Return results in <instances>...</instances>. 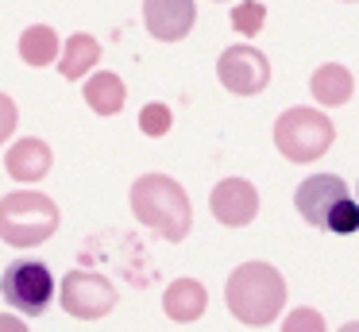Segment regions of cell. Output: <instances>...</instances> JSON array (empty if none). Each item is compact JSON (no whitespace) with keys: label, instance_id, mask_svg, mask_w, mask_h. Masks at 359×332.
<instances>
[{"label":"cell","instance_id":"obj_20","mask_svg":"<svg viewBox=\"0 0 359 332\" xmlns=\"http://www.w3.org/2000/svg\"><path fill=\"white\" fill-rule=\"evenodd\" d=\"M16 100L8 93H0V143H8V135L16 131Z\"/></svg>","mask_w":359,"mask_h":332},{"label":"cell","instance_id":"obj_8","mask_svg":"<svg viewBox=\"0 0 359 332\" xmlns=\"http://www.w3.org/2000/svg\"><path fill=\"white\" fill-rule=\"evenodd\" d=\"M217 77L228 93L236 97H251V93H263L266 81H271V62H266L263 51L255 46H228L217 62Z\"/></svg>","mask_w":359,"mask_h":332},{"label":"cell","instance_id":"obj_17","mask_svg":"<svg viewBox=\"0 0 359 332\" xmlns=\"http://www.w3.org/2000/svg\"><path fill=\"white\" fill-rule=\"evenodd\" d=\"M263 20H266V8L259 4V0H251V4H236V8H232V23H236V31H243V35H259Z\"/></svg>","mask_w":359,"mask_h":332},{"label":"cell","instance_id":"obj_12","mask_svg":"<svg viewBox=\"0 0 359 332\" xmlns=\"http://www.w3.org/2000/svg\"><path fill=\"white\" fill-rule=\"evenodd\" d=\"M205 305H209V293H205V286L197 282V278H174L163 293L166 317H174V321H182V324L197 321V317L205 313Z\"/></svg>","mask_w":359,"mask_h":332},{"label":"cell","instance_id":"obj_6","mask_svg":"<svg viewBox=\"0 0 359 332\" xmlns=\"http://www.w3.org/2000/svg\"><path fill=\"white\" fill-rule=\"evenodd\" d=\"M0 298L8 301L12 309L27 313V317L47 313L50 298H55V278H50L47 263H39V259L8 263L4 274H0Z\"/></svg>","mask_w":359,"mask_h":332},{"label":"cell","instance_id":"obj_4","mask_svg":"<svg viewBox=\"0 0 359 332\" xmlns=\"http://www.w3.org/2000/svg\"><path fill=\"white\" fill-rule=\"evenodd\" d=\"M58 228V205L39 190H16L0 197V239L8 247H35Z\"/></svg>","mask_w":359,"mask_h":332},{"label":"cell","instance_id":"obj_7","mask_svg":"<svg viewBox=\"0 0 359 332\" xmlns=\"http://www.w3.org/2000/svg\"><path fill=\"white\" fill-rule=\"evenodd\" d=\"M58 301L70 317L78 321H101L104 313H112L116 305V290L104 274H93V270H70L62 278V290H58Z\"/></svg>","mask_w":359,"mask_h":332},{"label":"cell","instance_id":"obj_10","mask_svg":"<svg viewBox=\"0 0 359 332\" xmlns=\"http://www.w3.org/2000/svg\"><path fill=\"white\" fill-rule=\"evenodd\" d=\"M194 0H147L143 4V20H147V31L158 39V43H178V39L189 35L194 27Z\"/></svg>","mask_w":359,"mask_h":332},{"label":"cell","instance_id":"obj_2","mask_svg":"<svg viewBox=\"0 0 359 332\" xmlns=\"http://www.w3.org/2000/svg\"><path fill=\"white\" fill-rule=\"evenodd\" d=\"M132 213L140 224H147L155 236L178 239L189 236V224H194V208H189V197L174 178L166 174H143L135 178L132 185Z\"/></svg>","mask_w":359,"mask_h":332},{"label":"cell","instance_id":"obj_13","mask_svg":"<svg viewBox=\"0 0 359 332\" xmlns=\"http://www.w3.org/2000/svg\"><path fill=\"white\" fill-rule=\"evenodd\" d=\"M309 93L317 97V105L340 108V105H348L351 93H355V77H351V69H344V66H336V62H328V66H320L317 74H313Z\"/></svg>","mask_w":359,"mask_h":332},{"label":"cell","instance_id":"obj_18","mask_svg":"<svg viewBox=\"0 0 359 332\" xmlns=\"http://www.w3.org/2000/svg\"><path fill=\"white\" fill-rule=\"evenodd\" d=\"M282 332H325V317H320L317 309H309V305H297L294 313L286 317Z\"/></svg>","mask_w":359,"mask_h":332},{"label":"cell","instance_id":"obj_9","mask_svg":"<svg viewBox=\"0 0 359 332\" xmlns=\"http://www.w3.org/2000/svg\"><path fill=\"white\" fill-rule=\"evenodd\" d=\"M209 205H212V216H217L224 228H243V224H251L259 213V193H255V185L243 182V178H224V182L212 190Z\"/></svg>","mask_w":359,"mask_h":332},{"label":"cell","instance_id":"obj_5","mask_svg":"<svg viewBox=\"0 0 359 332\" xmlns=\"http://www.w3.org/2000/svg\"><path fill=\"white\" fill-rule=\"evenodd\" d=\"M336 128L317 108H286L274 124V147L290 162H313L332 147Z\"/></svg>","mask_w":359,"mask_h":332},{"label":"cell","instance_id":"obj_21","mask_svg":"<svg viewBox=\"0 0 359 332\" xmlns=\"http://www.w3.org/2000/svg\"><path fill=\"white\" fill-rule=\"evenodd\" d=\"M0 332H27V324L12 313H0Z\"/></svg>","mask_w":359,"mask_h":332},{"label":"cell","instance_id":"obj_1","mask_svg":"<svg viewBox=\"0 0 359 332\" xmlns=\"http://www.w3.org/2000/svg\"><path fill=\"white\" fill-rule=\"evenodd\" d=\"M224 301L228 309H232V317L240 324H251V328H263V324H271L274 317L282 313V305H286V282H282V274L271 267V263H240V267L232 270V278H228L224 286Z\"/></svg>","mask_w":359,"mask_h":332},{"label":"cell","instance_id":"obj_16","mask_svg":"<svg viewBox=\"0 0 359 332\" xmlns=\"http://www.w3.org/2000/svg\"><path fill=\"white\" fill-rule=\"evenodd\" d=\"M20 58H24L27 66H50V62L58 58V35H55V27H47V23L27 27L24 35H20Z\"/></svg>","mask_w":359,"mask_h":332},{"label":"cell","instance_id":"obj_3","mask_svg":"<svg viewBox=\"0 0 359 332\" xmlns=\"http://www.w3.org/2000/svg\"><path fill=\"white\" fill-rule=\"evenodd\" d=\"M294 205L313 228L332 232V236H351L359 228V208L351 201V190L336 174H313L297 185Z\"/></svg>","mask_w":359,"mask_h":332},{"label":"cell","instance_id":"obj_22","mask_svg":"<svg viewBox=\"0 0 359 332\" xmlns=\"http://www.w3.org/2000/svg\"><path fill=\"white\" fill-rule=\"evenodd\" d=\"M340 332H359V324H355V321H351V324H344V328H340Z\"/></svg>","mask_w":359,"mask_h":332},{"label":"cell","instance_id":"obj_14","mask_svg":"<svg viewBox=\"0 0 359 332\" xmlns=\"http://www.w3.org/2000/svg\"><path fill=\"white\" fill-rule=\"evenodd\" d=\"M101 62V43H97L93 35H70L62 46V62H58V74L66 77V81H78L81 74H89V69Z\"/></svg>","mask_w":359,"mask_h":332},{"label":"cell","instance_id":"obj_15","mask_svg":"<svg viewBox=\"0 0 359 332\" xmlns=\"http://www.w3.org/2000/svg\"><path fill=\"white\" fill-rule=\"evenodd\" d=\"M124 81H120L116 74H109V69H104V74H93L86 81V105L93 108L97 116H116L120 108H124Z\"/></svg>","mask_w":359,"mask_h":332},{"label":"cell","instance_id":"obj_19","mask_svg":"<svg viewBox=\"0 0 359 332\" xmlns=\"http://www.w3.org/2000/svg\"><path fill=\"white\" fill-rule=\"evenodd\" d=\"M140 128H143V135H166V131H170V108L166 105H147L140 112Z\"/></svg>","mask_w":359,"mask_h":332},{"label":"cell","instance_id":"obj_11","mask_svg":"<svg viewBox=\"0 0 359 332\" xmlns=\"http://www.w3.org/2000/svg\"><path fill=\"white\" fill-rule=\"evenodd\" d=\"M50 162H55V154H50V147L43 143V139H20V143L8 147V154H4V170H8L12 182H43L50 170Z\"/></svg>","mask_w":359,"mask_h":332}]
</instances>
